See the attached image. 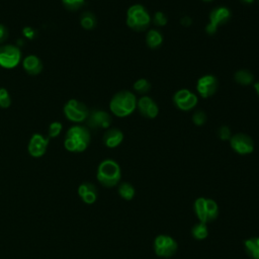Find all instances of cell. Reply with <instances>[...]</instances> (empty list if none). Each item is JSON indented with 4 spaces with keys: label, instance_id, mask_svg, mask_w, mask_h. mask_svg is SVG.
<instances>
[{
    "label": "cell",
    "instance_id": "cell-24",
    "mask_svg": "<svg viewBox=\"0 0 259 259\" xmlns=\"http://www.w3.org/2000/svg\"><path fill=\"white\" fill-rule=\"evenodd\" d=\"M80 24L81 26L86 29V30H91L93 28H95L96 24H97V19L96 16L90 12V11H85L81 14L80 17Z\"/></svg>",
    "mask_w": 259,
    "mask_h": 259
},
{
    "label": "cell",
    "instance_id": "cell-12",
    "mask_svg": "<svg viewBox=\"0 0 259 259\" xmlns=\"http://www.w3.org/2000/svg\"><path fill=\"white\" fill-rule=\"evenodd\" d=\"M196 92L201 98H209L213 96L219 88V80L212 74H205L196 81Z\"/></svg>",
    "mask_w": 259,
    "mask_h": 259
},
{
    "label": "cell",
    "instance_id": "cell-10",
    "mask_svg": "<svg viewBox=\"0 0 259 259\" xmlns=\"http://www.w3.org/2000/svg\"><path fill=\"white\" fill-rule=\"evenodd\" d=\"M231 149L241 156H246L252 154L255 149V144L253 139L245 133H237L232 135L229 140Z\"/></svg>",
    "mask_w": 259,
    "mask_h": 259
},
{
    "label": "cell",
    "instance_id": "cell-20",
    "mask_svg": "<svg viewBox=\"0 0 259 259\" xmlns=\"http://www.w3.org/2000/svg\"><path fill=\"white\" fill-rule=\"evenodd\" d=\"M234 80L241 86H250L254 84L255 76L251 71L247 69H240L235 72Z\"/></svg>",
    "mask_w": 259,
    "mask_h": 259
},
{
    "label": "cell",
    "instance_id": "cell-32",
    "mask_svg": "<svg viewBox=\"0 0 259 259\" xmlns=\"http://www.w3.org/2000/svg\"><path fill=\"white\" fill-rule=\"evenodd\" d=\"M22 34L25 38L33 39L36 36V30L31 26H25L22 28Z\"/></svg>",
    "mask_w": 259,
    "mask_h": 259
},
{
    "label": "cell",
    "instance_id": "cell-9",
    "mask_svg": "<svg viewBox=\"0 0 259 259\" xmlns=\"http://www.w3.org/2000/svg\"><path fill=\"white\" fill-rule=\"evenodd\" d=\"M173 104L181 111H190L198 104V95L187 88L177 90L172 97Z\"/></svg>",
    "mask_w": 259,
    "mask_h": 259
},
{
    "label": "cell",
    "instance_id": "cell-11",
    "mask_svg": "<svg viewBox=\"0 0 259 259\" xmlns=\"http://www.w3.org/2000/svg\"><path fill=\"white\" fill-rule=\"evenodd\" d=\"M21 62V51L15 45L0 46V67L13 69Z\"/></svg>",
    "mask_w": 259,
    "mask_h": 259
},
{
    "label": "cell",
    "instance_id": "cell-38",
    "mask_svg": "<svg viewBox=\"0 0 259 259\" xmlns=\"http://www.w3.org/2000/svg\"><path fill=\"white\" fill-rule=\"evenodd\" d=\"M257 1H258V3H259V0H257Z\"/></svg>",
    "mask_w": 259,
    "mask_h": 259
},
{
    "label": "cell",
    "instance_id": "cell-23",
    "mask_svg": "<svg viewBox=\"0 0 259 259\" xmlns=\"http://www.w3.org/2000/svg\"><path fill=\"white\" fill-rule=\"evenodd\" d=\"M119 196L124 200H132L135 197L136 189L134 185L130 182H122L118 185L117 188Z\"/></svg>",
    "mask_w": 259,
    "mask_h": 259
},
{
    "label": "cell",
    "instance_id": "cell-19",
    "mask_svg": "<svg viewBox=\"0 0 259 259\" xmlns=\"http://www.w3.org/2000/svg\"><path fill=\"white\" fill-rule=\"evenodd\" d=\"M163 41H164V37L160 30H158L156 28H150L147 30L146 45L148 48H150L152 50L158 49L159 47L162 46Z\"/></svg>",
    "mask_w": 259,
    "mask_h": 259
},
{
    "label": "cell",
    "instance_id": "cell-35",
    "mask_svg": "<svg viewBox=\"0 0 259 259\" xmlns=\"http://www.w3.org/2000/svg\"><path fill=\"white\" fill-rule=\"evenodd\" d=\"M253 88H254V90H255L256 94H257V95H258V97H259V80H257V81H255V82H254V84H253Z\"/></svg>",
    "mask_w": 259,
    "mask_h": 259
},
{
    "label": "cell",
    "instance_id": "cell-37",
    "mask_svg": "<svg viewBox=\"0 0 259 259\" xmlns=\"http://www.w3.org/2000/svg\"><path fill=\"white\" fill-rule=\"evenodd\" d=\"M201 1H203V2H211L213 0H201Z\"/></svg>",
    "mask_w": 259,
    "mask_h": 259
},
{
    "label": "cell",
    "instance_id": "cell-22",
    "mask_svg": "<svg viewBox=\"0 0 259 259\" xmlns=\"http://www.w3.org/2000/svg\"><path fill=\"white\" fill-rule=\"evenodd\" d=\"M152 85L150 81L146 78H139L133 84V90L135 93L143 95H148V92L151 90Z\"/></svg>",
    "mask_w": 259,
    "mask_h": 259
},
{
    "label": "cell",
    "instance_id": "cell-15",
    "mask_svg": "<svg viewBox=\"0 0 259 259\" xmlns=\"http://www.w3.org/2000/svg\"><path fill=\"white\" fill-rule=\"evenodd\" d=\"M49 146V139L40 134H34L29 140L27 150L31 157L39 158L41 157Z\"/></svg>",
    "mask_w": 259,
    "mask_h": 259
},
{
    "label": "cell",
    "instance_id": "cell-34",
    "mask_svg": "<svg viewBox=\"0 0 259 259\" xmlns=\"http://www.w3.org/2000/svg\"><path fill=\"white\" fill-rule=\"evenodd\" d=\"M180 24L185 26V27H188V26H190L192 24V18L190 16H188V15H184V16H182L180 18Z\"/></svg>",
    "mask_w": 259,
    "mask_h": 259
},
{
    "label": "cell",
    "instance_id": "cell-28",
    "mask_svg": "<svg viewBox=\"0 0 259 259\" xmlns=\"http://www.w3.org/2000/svg\"><path fill=\"white\" fill-rule=\"evenodd\" d=\"M11 104V98L7 89L0 87V107L7 108Z\"/></svg>",
    "mask_w": 259,
    "mask_h": 259
},
{
    "label": "cell",
    "instance_id": "cell-25",
    "mask_svg": "<svg viewBox=\"0 0 259 259\" xmlns=\"http://www.w3.org/2000/svg\"><path fill=\"white\" fill-rule=\"evenodd\" d=\"M191 235L197 241H201V240L206 239L207 236H208V229L206 227V224L201 223V222L195 224L191 228Z\"/></svg>",
    "mask_w": 259,
    "mask_h": 259
},
{
    "label": "cell",
    "instance_id": "cell-30",
    "mask_svg": "<svg viewBox=\"0 0 259 259\" xmlns=\"http://www.w3.org/2000/svg\"><path fill=\"white\" fill-rule=\"evenodd\" d=\"M232 135H233L232 131H231L230 126H228V125H221L218 130V137L222 141H228L229 142Z\"/></svg>",
    "mask_w": 259,
    "mask_h": 259
},
{
    "label": "cell",
    "instance_id": "cell-21",
    "mask_svg": "<svg viewBox=\"0 0 259 259\" xmlns=\"http://www.w3.org/2000/svg\"><path fill=\"white\" fill-rule=\"evenodd\" d=\"M244 249L251 259H259V237H251L244 241Z\"/></svg>",
    "mask_w": 259,
    "mask_h": 259
},
{
    "label": "cell",
    "instance_id": "cell-2",
    "mask_svg": "<svg viewBox=\"0 0 259 259\" xmlns=\"http://www.w3.org/2000/svg\"><path fill=\"white\" fill-rule=\"evenodd\" d=\"M91 134L87 126L75 124L71 126L65 136L64 146L72 153L84 152L90 145Z\"/></svg>",
    "mask_w": 259,
    "mask_h": 259
},
{
    "label": "cell",
    "instance_id": "cell-27",
    "mask_svg": "<svg viewBox=\"0 0 259 259\" xmlns=\"http://www.w3.org/2000/svg\"><path fill=\"white\" fill-rule=\"evenodd\" d=\"M152 22L158 27H163L168 23V17L163 11H157L152 17Z\"/></svg>",
    "mask_w": 259,
    "mask_h": 259
},
{
    "label": "cell",
    "instance_id": "cell-1",
    "mask_svg": "<svg viewBox=\"0 0 259 259\" xmlns=\"http://www.w3.org/2000/svg\"><path fill=\"white\" fill-rule=\"evenodd\" d=\"M137 100L138 98L133 91H118L109 101V110L114 116L126 117L137 110Z\"/></svg>",
    "mask_w": 259,
    "mask_h": 259
},
{
    "label": "cell",
    "instance_id": "cell-33",
    "mask_svg": "<svg viewBox=\"0 0 259 259\" xmlns=\"http://www.w3.org/2000/svg\"><path fill=\"white\" fill-rule=\"evenodd\" d=\"M8 37V29L5 25L0 23V45L3 44Z\"/></svg>",
    "mask_w": 259,
    "mask_h": 259
},
{
    "label": "cell",
    "instance_id": "cell-13",
    "mask_svg": "<svg viewBox=\"0 0 259 259\" xmlns=\"http://www.w3.org/2000/svg\"><path fill=\"white\" fill-rule=\"evenodd\" d=\"M111 115L103 109H92L86 119L88 128L91 130H107L111 124Z\"/></svg>",
    "mask_w": 259,
    "mask_h": 259
},
{
    "label": "cell",
    "instance_id": "cell-29",
    "mask_svg": "<svg viewBox=\"0 0 259 259\" xmlns=\"http://www.w3.org/2000/svg\"><path fill=\"white\" fill-rule=\"evenodd\" d=\"M62 3L67 9L74 11L80 9L85 4V0H62Z\"/></svg>",
    "mask_w": 259,
    "mask_h": 259
},
{
    "label": "cell",
    "instance_id": "cell-26",
    "mask_svg": "<svg viewBox=\"0 0 259 259\" xmlns=\"http://www.w3.org/2000/svg\"><path fill=\"white\" fill-rule=\"evenodd\" d=\"M191 119H192V122H193L194 125H196V126H202V125L206 122V120H207V115H206V113H205L204 110H202V109H196V110L193 112Z\"/></svg>",
    "mask_w": 259,
    "mask_h": 259
},
{
    "label": "cell",
    "instance_id": "cell-17",
    "mask_svg": "<svg viewBox=\"0 0 259 259\" xmlns=\"http://www.w3.org/2000/svg\"><path fill=\"white\" fill-rule=\"evenodd\" d=\"M78 195L86 204H92L97 199L98 191L93 183L84 182L78 187Z\"/></svg>",
    "mask_w": 259,
    "mask_h": 259
},
{
    "label": "cell",
    "instance_id": "cell-4",
    "mask_svg": "<svg viewBox=\"0 0 259 259\" xmlns=\"http://www.w3.org/2000/svg\"><path fill=\"white\" fill-rule=\"evenodd\" d=\"M125 23L135 31H145L150 27L152 17L144 5L137 3L127 8Z\"/></svg>",
    "mask_w": 259,
    "mask_h": 259
},
{
    "label": "cell",
    "instance_id": "cell-14",
    "mask_svg": "<svg viewBox=\"0 0 259 259\" xmlns=\"http://www.w3.org/2000/svg\"><path fill=\"white\" fill-rule=\"evenodd\" d=\"M137 110L139 113L148 119H154L159 114L158 103L149 95H143L137 100Z\"/></svg>",
    "mask_w": 259,
    "mask_h": 259
},
{
    "label": "cell",
    "instance_id": "cell-7",
    "mask_svg": "<svg viewBox=\"0 0 259 259\" xmlns=\"http://www.w3.org/2000/svg\"><path fill=\"white\" fill-rule=\"evenodd\" d=\"M153 248H154L155 254L158 257L170 258L177 252L178 244L173 237L169 235L161 234L154 239Z\"/></svg>",
    "mask_w": 259,
    "mask_h": 259
},
{
    "label": "cell",
    "instance_id": "cell-16",
    "mask_svg": "<svg viewBox=\"0 0 259 259\" xmlns=\"http://www.w3.org/2000/svg\"><path fill=\"white\" fill-rule=\"evenodd\" d=\"M124 139L123 133L116 127H109L105 131L102 136V142L105 147L109 149H114L118 147Z\"/></svg>",
    "mask_w": 259,
    "mask_h": 259
},
{
    "label": "cell",
    "instance_id": "cell-8",
    "mask_svg": "<svg viewBox=\"0 0 259 259\" xmlns=\"http://www.w3.org/2000/svg\"><path fill=\"white\" fill-rule=\"evenodd\" d=\"M89 108L85 103L77 99H70L64 106L65 116L72 122L79 123L86 121L89 115Z\"/></svg>",
    "mask_w": 259,
    "mask_h": 259
},
{
    "label": "cell",
    "instance_id": "cell-36",
    "mask_svg": "<svg viewBox=\"0 0 259 259\" xmlns=\"http://www.w3.org/2000/svg\"><path fill=\"white\" fill-rule=\"evenodd\" d=\"M239 1L244 5H252L255 2V0H239Z\"/></svg>",
    "mask_w": 259,
    "mask_h": 259
},
{
    "label": "cell",
    "instance_id": "cell-5",
    "mask_svg": "<svg viewBox=\"0 0 259 259\" xmlns=\"http://www.w3.org/2000/svg\"><path fill=\"white\" fill-rule=\"evenodd\" d=\"M193 210L198 221L204 224L215 221L219 215V205L217 201L202 196L194 200Z\"/></svg>",
    "mask_w": 259,
    "mask_h": 259
},
{
    "label": "cell",
    "instance_id": "cell-18",
    "mask_svg": "<svg viewBox=\"0 0 259 259\" xmlns=\"http://www.w3.org/2000/svg\"><path fill=\"white\" fill-rule=\"evenodd\" d=\"M21 62L24 71L29 75H37L42 70V63L35 55H28Z\"/></svg>",
    "mask_w": 259,
    "mask_h": 259
},
{
    "label": "cell",
    "instance_id": "cell-6",
    "mask_svg": "<svg viewBox=\"0 0 259 259\" xmlns=\"http://www.w3.org/2000/svg\"><path fill=\"white\" fill-rule=\"evenodd\" d=\"M232 17V12L227 6H217L211 9L208 15V22L204 27V31L208 35L217 33L221 25L226 24Z\"/></svg>",
    "mask_w": 259,
    "mask_h": 259
},
{
    "label": "cell",
    "instance_id": "cell-31",
    "mask_svg": "<svg viewBox=\"0 0 259 259\" xmlns=\"http://www.w3.org/2000/svg\"><path fill=\"white\" fill-rule=\"evenodd\" d=\"M63 130V125L60 121H54L49 126V137L50 138H56L58 137Z\"/></svg>",
    "mask_w": 259,
    "mask_h": 259
},
{
    "label": "cell",
    "instance_id": "cell-3",
    "mask_svg": "<svg viewBox=\"0 0 259 259\" xmlns=\"http://www.w3.org/2000/svg\"><path fill=\"white\" fill-rule=\"evenodd\" d=\"M96 178L104 187L111 188L116 186L121 178L119 164L113 159H105L101 161L97 167Z\"/></svg>",
    "mask_w": 259,
    "mask_h": 259
}]
</instances>
